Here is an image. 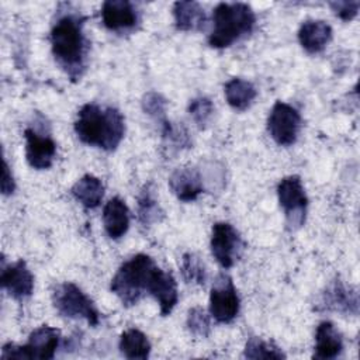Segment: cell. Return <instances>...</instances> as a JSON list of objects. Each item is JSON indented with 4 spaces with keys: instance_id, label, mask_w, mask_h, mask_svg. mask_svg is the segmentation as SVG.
<instances>
[{
    "instance_id": "cell-13",
    "label": "cell",
    "mask_w": 360,
    "mask_h": 360,
    "mask_svg": "<svg viewBox=\"0 0 360 360\" xmlns=\"http://www.w3.org/2000/svg\"><path fill=\"white\" fill-rule=\"evenodd\" d=\"M103 22L111 31L131 30L138 24V13L127 0H107L101 8Z\"/></svg>"
},
{
    "instance_id": "cell-29",
    "label": "cell",
    "mask_w": 360,
    "mask_h": 360,
    "mask_svg": "<svg viewBox=\"0 0 360 360\" xmlns=\"http://www.w3.org/2000/svg\"><path fill=\"white\" fill-rule=\"evenodd\" d=\"M332 11L343 21H350L357 15L360 1L357 0H343V1H330Z\"/></svg>"
},
{
    "instance_id": "cell-6",
    "label": "cell",
    "mask_w": 360,
    "mask_h": 360,
    "mask_svg": "<svg viewBox=\"0 0 360 360\" xmlns=\"http://www.w3.org/2000/svg\"><path fill=\"white\" fill-rule=\"evenodd\" d=\"M60 339V332L56 328L44 325L35 329L28 342L22 346L7 343L1 349V359H39L49 360L55 356Z\"/></svg>"
},
{
    "instance_id": "cell-12",
    "label": "cell",
    "mask_w": 360,
    "mask_h": 360,
    "mask_svg": "<svg viewBox=\"0 0 360 360\" xmlns=\"http://www.w3.org/2000/svg\"><path fill=\"white\" fill-rule=\"evenodd\" d=\"M0 281L3 288L15 300L30 297L34 290V276L24 260H17L8 266L3 264Z\"/></svg>"
},
{
    "instance_id": "cell-11",
    "label": "cell",
    "mask_w": 360,
    "mask_h": 360,
    "mask_svg": "<svg viewBox=\"0 0 360 360\" xmlns=\"http://www.w3.org/2000/svg\"><path fill=\"white\" fill-rule=\"evenodd\" d=\"M25 135V158L31 167L37 170H44L52 166L56 145L49 135L39 134L32 128L24 131Z\"/></svg>"
},
{
    "instance_id": "cell-4",
    "label": "cell",
    "mask_w": 360,
    "mask_h": 360,
    "mask_svg": "<svg viewBox=\"0 0 360 360\" xmlns=\"http://www.w3.org/2000/svg\"><path fill=\"white\" fill-rule=\"evenodd\" d=\"M214 27L208 37L212 48H226L252 32L256 15L246 3H219L214 8Z\"/></svg>"
},
{
    "instance_id": "cell-9",
    "label": "cell",
    "mask_w": 360,
    "mask_h": 360,
    "mask_svg": "<svg viewBox=\"0 0 360 360\" xmlns=\"http://www.w3.org/2000/svg\"><path fill=\"white\" fill-rule=\"evenodd\" d=\"M245 243L239 232L228 222H217L211 233V252L224 267H232L242 256Z\"/></svg>"
},
{
    "instance_id": "cell-23",
    "label": "cell",
    "mask_w": 360,
    "mask_h": 360,
    "mask_svg": "<svg viewBox=\"0 0 360 360\" xmlns=\"http://www.w3.org/2000/svg\"><path fill=\"white\" fill-rule=\"evenodd\" d=\"M138 217L143 225L159 222L163 217V211L160 210V205L155 200L153 193L148 186H145L138 197Z\"/></svg>"
},
{
    "instance_id": "cell-24",
    "label": "cell",
    "mask_w": 360,
    "mask_h": 360,
    "mask_svg": "<svg viewBox=\"0 0 360 360\" xmlns=\"http://www.w3.org/2000/svg\"><path fill=\"white\" fill-rule=\"evenodd\" d=\"M246 359H284L285 354L271 342H264L259 338H250L246 342L245 353Z\"/></svg>"
},
{
    "instance_id": "cell-2",
    "label": "cell",
    "mask_w": 360,
    "mask_h": 360,
    "mask_svg": "<svg viewBox=\"0 0 360 360\" xmlns=\"http://www.w3.org/2000/svg\"><path fill=\"white\" fill-rule=\"evenodd\" d=\"M84 18L77 13H63L51 30L52 53L68 76L76 82L86 69L87 39L83 32Z\"/></svg>"
},
{
    "instance_id": "cell-1",
    "label": "cell",
    "mask_w": 360,
    "mask_h": 360,
    "mask_svg": "<svg viewBox=\"0 0 360 360\" xmlns=\"http://www.w3.org/2000/svg\"><path fill=\"white\" fill-rule=\"evenodd\" d=\"M111 291L127 307L136 304L143 294H150L163 316L177 304V284L172 273L162 270L150 256L139 253L124 262L111 280Z\"/></svg>"
},
{
    "instance_id": "cell-3",
    "label": "cell",
    "mask_w": 360,
    "mask_h": 360,
    "mask_svg": "<svg viewBox=\"0 0 360 360\" xmlns=\"http://www.w3.org/2000/svg\"><path fill=\"white\" fill-rule=\"evenodd\" d=\"M75 132L82 142L111 152L124 138L125 121L114 107L87 103L77 112Z\"/></svg>"
},
{
    "instance_id": "cell-18",
    "label": "cell",
    "mask_w": 360,
    "mask_h": 360,
    "mask_svg": "<svg viewBox=\"0 0 360 360\" xmlns=\"http://www.w3.org/2000/svg\"><path fill=\"white\" fill-rule=\"evenodd\" d=\"M323 305L326 309L357 314V309H359L357 292L350 287L347 290L342 281L336 280L323 292Z\"/></svg>"
},
{
    "instance_id": "cell-5",
    "label": "cell",
    "mask_w": 360,
    "mask_h": 360,
    "mask_svg": "<svg viewBox=\"0 0 360 360\" xmlns=\"http://www.w3.org/2000/svg\"><path fill=\"white\" fill-rule=\"evenodd\" d=\"M52 302L56 311L68 318H84L89 325L100 322V314L94 302L73 283H60L52 291Z\"/></svg>"
},
{
    "instance_id": "cell-22",
    "label": "cell",
    "mask_w": 360,
    "mask_h": 360,
    "mask_svg": "<svg viewBox=\"0 0 360 360\" xmlns=\"http://www.w3.org/2000/svg\"><path fill=\"white\" fill-rule=\"evenodd\" d=\"M120 350L127 359L145 360L150 353V343L145 333L139 329L131 328L122 332L120 338Z\"/></svg>"
},
{
    "instance_id": "cell-15",
    "label": "cell",
    "mask_w": 360,
    "mask_h": 360,
    "mask_svg": "<svg viewBox=\"0 0 360 360\" xmlns=\"http://www.w3.org/2000/svg\"><path fill=\"white\" fill-rule=\"evenodd\" d=\"M332 38V28L322 20H308L298 31L301 46L309 53L321 52Z\"/></svg>"
},
{
    "instance_id": "cell-14",
    "label": "cell",
    "mask_w": 360,
    "mask_h": 360,
    "mask_svg": "<svg viewBox=\"0 0 360 360\" xmlns=\"http://www.w3.org/2000/svg\"><path fill=\"white\" fill-rule=\"evenodd\" d=\"M169 186L174 195L184 202L194 201L204 191L202 177L195 167L176 169L169 179Z\"/></svg>"
},
{
    "instance_id": "cell-10",
    "label": "cell",
    "mask_w": 360,
    "mask_h": 360,
    "mask_svg": "<svg viewBox=\"0 0 360 360\" xmlns=\"http://www.w3.org/2000/svg\"><path fill=\"white\" fill-rule=\"evenodd\" d=\"M239 312V297L232 278L221 273L214 281L210 294V314L221 323H229Z\"/></svg>"
},
{
    "instance_id": "cell-30",
    "label": "cell",
    "mask_w": 360,
    "mask_h": 360,
    "mask_svg": "<svg viewBox=\"0 0 360 360\" xmlns=\"http://www.w3.org/2000/svg\"><path fill=\"white\" fill-rule=\"evenodd\" d=\"M15 188V184H14V180H13V176L10 173V169H8V165L6 162V159H3V174H1V193L4 195H8L14 191Z\"/></svg>"
},
{
    "instance_id": "cell-21",
    "label": "cell",
    "mask_w": 360,
    "mask_h": 360,
    "mask_svg": "<svg viewBox=\"0 0 360 360\" xmlns=\"http://www.w3.org/2000/svg\"><path fill=\"white\" fill-rule=\"evenodd\" d=\"M257 91L255 86L240 77H233L225 84V97L228 104L239 111H243L250 107L256 98Z\"/></svg>"
},
{
    "instance_id": "cell-17",
    "label": "cell",
    "mask_w": 360,
    "mask_h": 360,
    "mask_svg": "<svg viewBox=\"0 0 360 360\" xmlns=\"http://www.w3.org/2000/svg\"><path fill=\"white\" fill-rule=\"evenodd\" d=\"M343 350V340L332 322L323 321L315 332V359H333Z\"/></svg>"
},
{
    "instance_id": "cell-8",
    "label": "cell",
    "mask_w": 360,
    "mask_h": 360,
    "mask_svg": "<svg viewBox=\"0 0 360 360\" xmlns=\"http://www.w3.org/2000/svg\"><path fill=\"white\" fill-rule=\"evenodd\" d=\"M301 128V115L290 104L277 101L267 118V129L276 143L288 146L292 145Z\"/></svg>"
},
{
    "instance_id": "cell-19",
    "label": "cell",
    "mask_w": 360,
    "mask_h": 360,
    "mask_svg": "<svg viewBox=\"0 0 360 360\" xmlns=\"http://www.w3.org/2000/svg\"><path fill=\"white\" fill-rule=\"evenodd\" d=\"M176 27L181 31H193L204 27L205 13L197 1H176L173 4Z\"/></svg>"
},
{
    "instance_id": "cell-20",
    "label": "cell",
    "mask_w": 360,
    "mask_h": 360,
    "mask_svg": "<svg viewBox=\"0 0 360 360\" xmlns=\"http://www.w3.org/2000/svg\"><path fill=\"white\" fill-rule=\"evenodd\" d=\"M72 194L86 208H96L103 200L104 186L100 179L91 174H84L73 184Z\"/></svg>"
},
{
    "instance_id": "cell-16",
    "label": "cell",
    "mask_w": 360,
    "mask_h": 360,
    "mask_svg": "<svg viewBox=\"0 0 360 360\" xmlns=\"http://www.w3.org/2000/svg\"><path fill=\"white\" fill-rule=\"evenodd\" d=\"M103 222L111 239H120L125 235L129 226V211L121 198L108 200L103 210Z\"/></svg>"
},
{
    "instance_id": "cell-7",
    "label": "cell",
    "mask_w": 360,
    "mask_h": 360,
    "mask_svg": "<svg viewBox=\"0 0 360 360\" xmlns=\"http://www.w3.org/2000/svg\"><path fill=\"white\" fill-rule=\"evenodd\" d=\"M278 202L285 214L290 228L295 229L304 225L308 198L298 176H287L277 186Z\"/></svg>"
},
{
    "instance_id": "cell-27",
    "label": "cell",
    "mask_w": 360,
    "mask_h": 360,
    "mask_svg": "<svg viewBox=\"0 0 360 360\" xmlns=\"http://www.w3.org/2000/svg\"><path fill=\"white\" fill-rule=\"evenodd\" d=\"M188 112L197 122L200 128H205L208 124L212 112H214V105L212 101L207 97H197L194 98L190 105H188Z\"/></svg>"
},
{
    "instance_id": "cell-25",
    "label": "cell",
    "mask_w": 360,
    "mask_h": 360,
    "mask_svg": "<svg viewBox=\"0 0 360 360\" xmlns=\"http://www.w3.org/2000/svg\"><path fill=\"white\" fill-rule=\"evenodd\" d=\"M181 274L186 283L204 285L207 281V270L201 259L194 253H184L181 259Z\"/></svg>"
},
{
    "instance_id": "cell-28",
    "label": "cell",
    "mask_w": 360,
    "mask_h": 360,
    "mask_svg": "<svg viewBox=\"0 0 360 360\" xmlns=\"http://www.w3.org/2000/svg\"><path fill=\"white\" fill-rule=\"evenodd\" d=\"M187 326L195 336L205 338L210 333V318L201 307H194L187 314Z\"/></svg>"
},
{
    "instance_id": "cell-26",
    "label": "cell",
    "mask_w": 360,
    "mask_h": 360,
    "mask_svg": "<svg viewBox=\"0 0 360 360\" xmlns=\"http://www.w3.org/2000/svg\"><path fill=\"white\" fill-rule=\"evenodd\" d=\"M142 108L160 124L166 121V98L162 94L156 91L146 93L142 98Z\"/></svg>"
}]
</instances>
